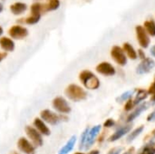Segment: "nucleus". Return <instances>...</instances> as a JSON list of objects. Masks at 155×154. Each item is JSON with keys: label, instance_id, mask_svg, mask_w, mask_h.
I'll return each mask as SVG.
<instances>
[{"label": "nucleus", "instance_id": "obj_1", "mask_svg": "<svg viewBox=\"0 0 155 154\" xmlns=\"http://www.w3.org/2000/svg\"><path fill=\"white\" fill-rule=\"evenodd\" d=\"M65 96L73 102H81L87 98V92L78 84H71L64 90Z\"/></svg>", "mask_w": 155, "mask_h": 154}, {"label": "nucleus", "instance_id": "obj_2", "mask_svg": "<svg viewBox=\"0 0 155 154\" xmlns=\"http://www.w3.org/2000/svg\"><path fill=\"white\" fill-rule=\"evenodd\" d=\"M79 80L82 84L89 90H96L100 87V80L89 70H84L79 74Z\"/></svg>", "mask_w": 155, "mask_h": 154}, {"label": "nucleus", "instance_id": "obj_3", "mask_svg": "<svg viewBox=\"0 0 155 154\" xmlns=\"http://www.w3.org/2000/svg\"><path fill=\"white\" fill-rule=\"evenodd\" d=\"M64 117L65 116L60 115L56 113H54L53 111H51L49 109L43 110L40 113V118L45 123H48L50 125H56L59 123H61L62 121H65L66 118H64Z\"/></svg>", "mask_w": 155, "mask_h": 154}, {"label": "nucleus", "instance_id": "obj_4", "mask_svg": "<svg viewBox=\"0 0 155 154\" xmlns=\"http://www.w3.org/2000/svg\"><path fill=\"white\" fill-rule=\"evenodd\" d=\"M25 134H26L27 138L30 140V142L35 147H41L44 144L43 135L34 126H30V125L25 126Z\"/></svg>", "mask_w": 155, "mask_h": 154}, {"label": "nucleus", "instance_id": "obj_5", "mask_svg": "<svg viewBox=\"0 0 155 154\" xmlns=\"http://www.w3.org/2000/svg\"><path fill=\"white\" fill-rule=\"evenodd\" d=\"M53 108L60 114H68L71 113V106L62 96H56L52 102Z\"/></svg>", "mask_w": 155, "mask_h": 154}, {"label": "nucleus", "instance_id": "obj_6", "mask_svg": "<svg viewBox=\"0 0 155 154\" xmlns=\"http://www.w3.org/2000/svg\"><path fill=\"white\" fill-rule=\"evenodd\" d=\"M42 12H44V5L40 3H34L31 5V15L25 19V23L27 25H35L38 23Z\"/></svg>", "mask_w": 155, "mask_h": 154}, {"label": "nucleus", "instance_id": "obj_7", "mask_svg": "<svg viewBox=\"0 0 155 154\" xmlns=\"http://www.w3.org/2000/svg\"><path fill=\"white\" fill-rule=\"evenodd\" d=\"M111 56L114 60V62L120 66H124L127 64V56L124 52L123 48L118 45L113 46L111 50Z\"/></svg>", "mask_w": 155, "mask_h": 154}, {"label": "nucleus", "instance_id": "obj_8", "mask_svg": "<svg viewBox=\"0 0 155 154\" xmlns=\"http://www.w3.org/2000/svg\"><path fill=\"white\" fill-rule=\"evenodd\" d=\"M17 148L24 154H35V146L25 137L19 138L17 141Z\"/></svg>", "mask_w": 155, "mask_h": 154}, {"label": "nucleus", "instance_id": "obj_9", "mask_svg": "<svg viewBox=\"0 0 155 154\" xmlns=\"http://www.w3.org/2000/svg\"><path fill=\"white\" fill-rule=\"evenodd\" d=\"M136 31V36H137V40L139 44L141 45V47L143 48H147L150 44V37L149 34H147V32L145 31L144 27L142 25H137L135 28Z\"/></svg>", "mask_w": 155, "mask_h": 154}, {"label": "nucleus", "instance_id": "obj_10", "mask_svg": "<svg viewBox=\"0 0 155 154\" xmlns=\"http://www.w3.org/2000/svg\"><path fill=\"white\" fill-rule=\"evenodd\" d=\"M155 67V62L153 59L146 57L145 59L142 60L139 65L136 68V73L138 74H146L150 73Z\"/></svg>", "mask_w": 155, "mask_h": 154}, {"label": "nucleus", "instance_id": "obj_11", "mask_svg": "<svg viewBox=\"0 0 155 154\" xmlns=\"http://www.w3.org/2000/svg\"><path fill=\"white\" fill-rule=\"evenodd\" d=\"M101 129H102V126L100 124L95 125V126L90 128L89 133H88V136H87V139H86V142H85V144H84V150H88V149H90L94 145V143L96 141L97 136L99 135V133L101 132Z\"/></svg>", "mask_w": 155, "mask_h": 154}, {"label": "nucleus", "instance_id": "obj_12", "mask_svg": "<svg viewBox=\"0 0 155 154\" xmlns=\"http://www.w3.org/2000/svg\"><path fill=\"white\" fill-rule=\"evenodd\" d=\"M8 34L13 39L20 40L25 38L28 35V30L22 25H13L9 29Z\"/></svg>", "mask_w": 155, "mask_h": 154}, {"label": "nucleus", "instance_id": "obj_13", "mask_svg": "<svg viewBox=\"0 0 155 154\" xmlns=\"http://www.w3.org/2000/svg\"><path fill=\"white\" fill-rule=\"evenodd\" d=\"M96 72L104 76H113L116 74V70L114 67L113 64H111L108 62H102L100 63L96 68H95Z\"/></svg>", "mask_w": 155, "mask_h": 154}, {"label": "nucleus", "instance_id": "obj_14", "mask_svg": "<svg viewBox=\"0 0 155 154\" xmlns=\"http://www.w3.org/2000/svg\"><path fill=\"white\" fill-rule=\"evenodd\" d=\"M34 127L43 135V136H49L51 134V131L49 129V127L46 125V123L39 117L35 118L34 120Z\"/></svg>", "mask_w": 155, "mask_h": 154}, {"label": "nucleus", "instance_id": "obj_15", "mask_svg": "<svg viewBox=\"0 0 155 154\" xmlns=\"http://www.w3.org/2000/svg\"><path fill=\"white\" fill-rule=\"evenodd\" d=\"M150 107V103H146V102H143V103H142L141 104H139V106L127 117V120H126V122L127 123H131L132 122H134L141 113H143L144 111H146L148 108Z\"/></svg>", "mask_w": 155, "mask_h": 154}, {"label": "nucleus", "instance_id": "obj_16", "mask_svg": "<svg viewBox=\"0 0 155 154\" xmlns=\"http://www.w3.org/2000/svg\"><path fill=\"white\" fill-rule=\"evenodd\" d=\"M132 128H133V124H132V123H128L127 125H125V126L120 128L119 130H117V131H116V132L108 139V141L111 142V143L118 141L119 139H121L122 137H124L125 134H127V133L132 130Z\"/></svg>", "mask_w": 155, "mask_h": 154}, {"label": "nucleus", "instance_id": "obj_17", "mask_svg": "<svg viewBox=\"0 0 155 154\" xmlns=\"http://www.w3.org/2000/svg\"><path fill=\"white\" fill-rule=\"evenodd\" d=\"M0 47L5 52H13L15 50V43L14 41L6 36H3L0 38Z\"/></svg>", "mask_w": 155, "mask_h": 154}, {"label": "nucleus", "instance_id": "obj_18", "mask_svg": "<svg viewBox=\"0 0 155 154\" xmlns=\"http://www.w3.org/2000/svg\"><path fill=\"white\" fill-rule=\"evenodd\" d=\"M76 141H77V137H76L75 135L72 136V137L68 140V142L61 148V150L59 151L58 154L70 153V152L73 151V149L74 148V145H75V143H76Z\"/></svg>", "mask_w": 155, "mask_h": 154}, {"label": "nucleus", "instance_id": "obj_19", "mask_svg": "<svg viewBox=\"0 0 155 154\" xmlns=\"http://www.w3.org/2000/svg\"><path fill=\"white\" fill-rule=\"evenodd\" d=\"M123 50L124 52L125 53V54L132 60H135L137 59L138 55H137V52L135 51L134 47L129 44V43H124V46H123Z\"/></svg>", "mask_w": 155, "mask_h": 154}, {"label": "nucleus", "instance_id": "obj_20", "mask_svg": "<svg viewBox=\"0 0 155 154\" xmlns=\"http://www.w3.org/2000/svg\"><path fill=\"white\" fill-rule=\"evenodd\" d=\"M26 8H27V5L25 3L16 2V3H14L13 5H11L10 11L14 15H21V14H23L26 10Z\"/></svg>", "mask_w": 155, "mask_h": 154}, {"label": "nucleus", "instance_id": "obj_21", "mask_svg": "<svg viewBox=\"0 0 155 154\" xmlns=\"http://www.w3.org/2000/svg\"><path fill=\"white\" fill-rule=\"evenodd\" d=\"M148 92L146 90H143V89H140L137 91L136 93V95H135V98L134 100V106L135 105H138V104H141L142 103L144 102V100L148 97Z\"/></svg>", "mask_w": 155, "mask_h": 154}, {"label": "nucleus", "instance_id": "obj_22", "mask_svg": "<svg viewBox=\"0 0 155 154\" xmlns=\"http://www.w3.org/2000/svg\"><path fill=\"white\" fill-rule=\"evenodd\" d=\"M144 130V125H142V126H139L138 128H136L134 131H133L129 135H128V137H127V139H126V143H131L132 142H134L142 133H143V131Z\"/></svg>", "mask_w": 155, "mask_h": 154}, {"label": "nucleus", "instance_id": "obj_23", "mask_svg": "<svg viewBox=\"0 0 155 154\" xmlns=\"http://www.w3.org/2000/svg\"><path fill=\"white\" fill-rule=\"evenodd\" d=\"M147 34L151 36H155V22L153 20H147L143 25Z\"/></svg>", "mask_w": 155, "mask_h": 154}, {"label": "nucleus", "instance_id": "obj_24", "mask_svg": "<svg viewBox=\"0 0 155 154\" xmlns=\"http://www.w3.org/2000/svg\"><path fill=\"white\" fill-rule=\"evenodd\" d=\"M60 5V1L59 0H48V2L44 5L45 11H53L56 10Z\"/></svg>", "mask_w": 155, "mask_h": 154}, {"label": "nucleus", "instance_id": "obj_25", "mask_svg": "<svg viewBox=\"0 0 155 154\" xmlns=\"http://www.w3.org/2000/svg\"><path fill=\"white\" fill-rule=\"evenodd\" d=\"M134 90H129V91H126L124 92V93H122L117 99L116 101L118 103H124V102H127L128 100H130L132 98V96L134 95Z\"/></svg>", "mask_w": 155, "mask_h": 154}, {"label": "nucleus", "instance_id": "obj_26", "mask_svg": "<svg viewBox=\"0 0 155 154\" xmlns=\"http://www.w3.org/2000/svg\"><path fill=\"white\" fill-rule=\"evenodd\" d=\"M139 154H155V143L151 142L147 143Z\"/></svg>", "mask_w": 155, "mask_h": 154}, {"label": "nucleus", "instance_id": "obj_27", "mask_svg": "<svg viewBox=\"0 0 155 154\" xmlns=\"http://www.w3.org/2000/svg\"><path fill=\"white\" fill-rule=\"evenodd\" d=\"M89 130H90V128L89 127H86L85 130L81 134L80 142H79V149L80 150H84V144H85V142H86V139H87V136H88Z\"/></svg>", "mask_w": 155, "mask_h": 154}, {"label": "nucleus", "instance_id": "obj_28", "mask_svg": "<svg viewBox=\"0 0 155 154\" xmlns=\"http://www.w3.org/2000/svg\"><path fill=\"white\" fill-rule=\"evenodd\" d=\"M134 107V101L133 100H128L125 104H124V111L126 112H129V111H132Z\"/></svg>", "mask_w": 155, "mask_h": 154}, {"label": "nucleus", "instance_id": "obj_29", "mask_svg": "<svg viewBox=\"0 0 155 154\" xmlns=\"http://www.w3.org/2000/svg\"><path fill=\"white\" fill-rule=\"evenodd\" d=\"M115 125V121L114 120H113V119H107L105 122H104V126L105 127V128H112V127H114Z\"/></svg>", "mask_w": 155, "mask_h": 154}, {"label": "nucleus", "instance_id": "obj_30", "mask_svg": "<svg viewBox=\"0 0 155 154\" xmlns=\"http://www.w3.org/2000/svg\"><path fill=\"white\" fill-rule=\"evenodd\" d=\"M123 148L122 147H116V148H114V149H112L108 154H120L122 152H123Z\"/></svg>", "mask_w": 155, "mask_h": 154}, {"label": "nucleus", "instance_id": "obj_31", "mask_svg": "<svg viewBox=\"0 0 155 154\" xmlns=\"http://www.w3.org/2000/svg\"><path fill=\"white\" fill-rule=\"evenodd\" d=\"M148 122H155V110H153L147 117Z\"/></svg>", "mask_w": 155, "mask_h": 154}, {"label": "nucleus", "instance_id": "obj_32", "mask_svg": "<svg viewBox=\"0 0 155 154\" xmlns=\"http://www.w3.org/2000/svg\"><path fill=\"white\" fill-rule=\"evenodd\" d=\"M137 55L142 59V60H143V59H145L146 58V56H145V54H144V52L142 50V49H140L138 52H137Z\"/></svg>", "mask_w": 155, "mask_h": 154}, {"label": "nucleus", "instance_id": "obj_33", "mask_svg": "<svg viewBox=\"0 0 155 154\" xmlns=\"http://www.w3.org/2000/svg\"><path fill=\"white\" fill-rule=\"evenodd\" d=\"M6 55H7V54L5 52V53H0V62H2L6 57Z\"/></svg>", "mask_w": 155, "mask_h": 154}, {"label": "nucleus", "instance_id": "obj_34", "mask_svg": "<svg viewBox=\"0 0 155 154\" xmlns=\"http://www.w3.org/2000/svg\"><path fill=\"white\" fill-rule=\"evenodd\" d=\"M134 152V147H132V148H130L127 152H125L124 153H123V154H133Z\"/></svg>", "mask_w": 155, "mask_h": 154}, {"label": "nucleus", "instance_id": "obj_35", "mask_svg": "<svg viewBox=\"0 0 155 154\" xmlns=\"http://www.w3.org/2000/svg\"><path fill=\"white\" fill-rule=\"evenodd\" d=\"M151 54H152V55L155 58V44L151 48Z\"/></svg>", "mask_w": 155, "mask_h": 154}, {"label": "nucleus", "instance_id": "obj_36", "mask_svg": "<svg viewBox=\"0 0 155 154\" xmlns=\"http://www.w3.org/2000/svg\"><path fill=\"white\" fill-rule=\"evenodd\" d=\"M100 153V152L98 151V150H94V151H91L88 154H99Z\"/></svg>", "mask_w": 155, "mask_h": 154}, {"label": "nucleus", "instance_id": "obj_37", "mask_svg": "<svg viewBox=\"0 0 155 154\" xmlns=\"http://www.w3.org/2000/svg\"><path fill=\"white\" fill-rule=\"evenodd\" d=\"M3 8H4V6H3V5H2V4L0 3V13H1L2 11H3Z\"/></svg>", "mask_w": 155, "mask_h": 154}, {"label": "nucleus", "instance_id": "obj_38", "mask_svg": "<svg viewBox=\"0 0 155 154\" xmlns=\"http://www.w3.org/2000/svg\"><path fill=\"white\" fill-rule=\"evenodd\" d=\"M2 34H3V28H2V27L0 26V35H1Z\"/></svg>", "mask_w": 155, "mask_h": 154}, {"label": "nucleus", "instance_id": "obj_39", "mask_svg": "<svg viewBox=\"0 0 155 154\" xmlns=\"http://www.w3.org/2000/svg\"><path fill=\"white\" fill-rule=\"evenodd\" d=\"M74 154H85V153H84V152H75Z\"/></svg>", "mask_w": 155, "mask_h": 154}, {"label": "nucleus", "instance_id": "obj_40", "mask_svg": "<svg viewBox=\"0 0 155 154\" xmlns=\"http://www.w3.org/2000/svg\"><path fill=\"white\" fill-rule=\"evenodd\" d=\"M153 135L154 136V138H155V130H154V131H153Z\"/></svg>", "mask_w": 155, "mask_h": 154}, {"label": "nucleus", "instance_id": "obj_41", "mask_svg": "<svg viewBox=\"0 0 155 154\" xmlns=\"http://www.w3.org/2000/svg\"><path fill=\"white\" fill-rule=\"evenodd\" d=\"M13 154H17V153H13Z\"/></svg>", "mask_w": 155, "mask_h": 154}]
</instances>
